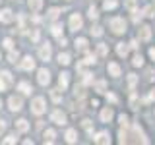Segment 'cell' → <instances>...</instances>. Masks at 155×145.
<instances>
[{"label":"cell","instance_id":"41","mask_svg":"<svg viewBox=\"0 0 155 145\" xmlns=\"http://www.w3.org/2000/svg\"><path fill=\"white\" fill-rule=\"evenodd\" d=\"M142 16H143V14H142V12H136V10H134V16H132V19H134V21H136V23H138V21H140V19H142Z\"/></svg>","mask_w":155,"mask_h":145},{"label":"cell","instance_id":"1","mask_svg":"<svg viewBox=\"0 0 155 145\" xmlns=\"http://www.w3.org/2000/svg\"><path fill=\"white\" fill-rule=\"evenodd\" d=\"M110 29H113V33L120 35V33L126 31V21L122 18H113V19H110Z\"/></svg>","mask_w":155,"mask_h":145},{"label":"cell","instance_id":"28","mask_svg":"<svg viewBox=\"0 0 155 145\" xmlns=\"http://www.w3.org/2000/svg\"><path fill=\"white\" fill-rule=\"evenodd\" d=\"M116 8V0H105V10H114Z\"/></svg>","mask_w":155,"mask_h":145},{"label":"cell","instance_id":"37","mask_svg":"<svg viewBox=\"0 0 155 145\" xmlns=\"http://www.w3.org/2000/svg\"><path fill=\"white\" fill-rule=\"evenodd\" d=\"M128 85H130V89H134V85H136V76H134V74H130V77H128Z\"/></svg>","mask_w":155,"mask_h":145},{"label":"cell","instance_id":"7","mask_svg":"<svg viewBox=\"0 0 155 145\" xmlns=\"http://www.w3.org/2000/svg\"><path fill=\"white\" fill-rule=\"evenodd\" d=\"M8 105H10V110L18 112V110H21V106H23V101H21V97H10Z\"/></svg>","mask_w":155,"mask_h":145},{"label":"cell","instance_id":"32","mask_svg":"<svg viewBox=\"0 0 155 145\" xmlns=\"http://www.w3.org/2000/svg\"><path fill=\"white\" fill-rule=\"evenodd\" d=\"M89 18H91V19H97V18H99V12H97V8H93V6L89 8Z\"/></svg>","mask_w":155,"mask_h":145},{"label":"cell","instance_id":"15","mask_svg":"<svg viewBox=\"0 0 155 145\" xmlns=\"http://www.w3.org/2000/svg\"><path fill=\"white\" fill-rule=\"evenodd\" d=\"M109 74L113 76V77H118L120 76V66L114 64V62H110V64H109Z\"/></svg>","mask_w":155,"mask_h":145},{"label":"cell","instance_id":"21","mask_svg":"<svg viewBox=\"0 0 155 145\" xmlns=\"http://www.w3.org/2000/svg\"><path fill=\"white\" fill-rule=\"evenodd\" d=\"M76 48L80 52H85L87 50V41H85V39H78V41H76Z\"/></svg>","mask_w":155,"mask_h":145},{"label":"cell","instance_id":"16","mask_svg":"<svg viewBox=\"0 0 155 145\" xmlns=\"http://www.w3.org/2000/svg\"><path fill=\"white\" fill-rule=\"evenodd\" d=\"M18 89H19V91H21V93H23V95H31V91H33V89H31V85H29V83H27V81H21V83H19V85H18Z\"/></svg>","mask_w":155,"mask_h":145},{"label":"cell","instance_id":"30","mask_svg":"<svg viewBox=\"0 0 155 145\" xmlns=\"http://www.w3.org/2000/svg\"><path fill=\"white\" fill-rule=\"evenodd\" d=\"M107 52H109V50H107V45H99V47H97V54H99V56H107Z\"/></svg>","mask_w":155,"mask_h":145},{"label":"cell","instance_id":"52","mask_svg":"<svg viewBox=\"0 0 155 145\" xmlns=\"http://www.w3.org/2000/svg\"><path fill=\"white\" fill-rule=\"evenodd\" d=\"M0 108H2V101H0Z\"/></svg>","mask_w":155,"mask_h":145},{"label":"cell","instance_id":"6","mask_svg":"<svg viewBox=\"0 0 155 145\" xmlns=\"http://www.w3.org/2000/svg\"><path fill=\"white\" fill-rule=\"evenodd\" d=\"M51 120L54 124H58V126H64L66 124V114L62 112V110H54V112L51 114Z\"/></svg>","mask_w":155,"mask_h":145},{"label":"cell","instance_id":"43","mask_svg":"<svg viewBox=\"0 0 155 145\" xmlns=\"http://www.w3.org/2000/svg\"><path fill=\"white\" fill-rule=\"evenodd\" d=\"M84 95H85L84 87H81V85H80V87H76V97H84Z\"/></svg>","mask_w":155,"mask_h":145},{"label":"cell","instance_id":"31","mask_svg":"<svg viewBox=\"0 0 155 145\" xmlns=\"http://www.w3.org/2000/svg\"><path fill=\"white\" fill-rule=\"evenodd\" d=\"M16 141H18V137H16V135H14V134H12V135H8V137H6V139H4V141H2V143H6V145H12V143H16Z\"/></svg>","mask_w":155,"mask_h":145},{"label":"cell","instance_id":"18","mask_svg":"<svg viewBox=\"0 0 155 145\" xmlns=\"http://www.w3.org/2000/svg\"><path fill=\"white\" fill-rule=\"evenodd\" d=\"M68 76H70V74H66V72H62V74H60V77H58V83H60L62 91H64L66 87H68Z\"/></svg>","mask_w":155,"mask_h":145},{"label":"cell","instance_id":"14","mask_svg":"<svg viewBox=\"0 0 155 145\" xmlns=\"http://www.w3.org/2000/svg\"><path fill=\"white\" fill-rule=\"evenodd\" d=\"M101 120L109 124L110 120H113V108H103L101 110Z\"/></svg>","mask_w":155,"mask_h":145},{"label":"cell","instance_id":"9","mask_svg":"<svg viewBox=\"0 0 155 145\" xmlns=\"http://www.w3.org/2000/svg\"><path fill=\"white\" fill-rule=\"evenodd\" d=\"M132 135H134V141H138V143H147V137L143 135V132L140 130V126H134L132 128Z\"/></svg>","mask_w":155,"mask_h":145},{"label":"cell","instance_id":"20","mask_svg":"<svg viewBox=\"0 0 155 145\" xmlns=\"http://www.w3.org/2000/svg\"><path fill=\"white\" fill-rule=\"evenodd\" d=\"M76 139H78L76 130H68V132H66V141L68 143H76Z\"/></svg>","mask_w":155,"mask_h":145},{"label":"cell","instance_id":"49","mask_svg":"<svg viewBox=\"0 0 155 145\" xmlns=\"http://www.w3.org/2000/svg\"><path fill=\"white\" fill-rule=\"evenodd\" d=\"M107 97H109V101H113V103H116V97H114L113 93H109V95H107Z\"/></svg>","mask_w":155,"mask_h":145},{"label":"cell","instance_id":"8","mask_svg":"<svg viewBox=\"0 0 155 145\" xmlns=\"http://www.w3.org/2000/svg\"><path fill=\"white\" fill-rule=\"evenodd\" d=\"M138 35H140V41H149L151 39V27L149 25H142L140 27V31H138Z\"/></svg>","mask_w":155,"mask_h":145},{"label":"cell","instance_id":"19","mask_svg":"<svg viewBox=\"0 0 155 145\" xmlns=\"http://www.w3.org/2000/svg\"><path fill=\"white\" fill-rule=\"evenodd\" d=\"M29 8H31L33 12H39V10L43 8V0H29Z\"/></svg>","mask_w":155,"mask_h":145},{"label":"cell","instance_id":"2","mask_svg":"<svg viewBox=\"0 0 155 145\" xmlns=\"http://www.w3.org/2000/svg\"><path fill=\"white\" fill-rule=\"evenodd\" d=\"M45 108H47V106H45V99H43V97H37V99L31 101V112L33 114H37V116L43 114Z\"/></svg>","mask_w":155,"mask_h":145},{"label":"cell","instance_id":"46","mask_svg":"<svg viewBox=\"0 0 155 145\" xmlns=\"http://www.w3.org/2000/svg\"><path fill=\"white\" fill-rule=\"evenodd\" d=\"M130 105H132V108H138V99H136V95H132V99H130Z\"/></svg>","mask_w":155,"mask_h":145},{"label":"cell","instance_id":"29","mask_svg":"<svg viewBox=\"0 0 155 145\" xmlns=\"http://www.w3.org/2000/svg\"><path fill=\"white\" fill-rule=\"evenodd\" d=\"M19 33H25V16H19Z\"/></svg>","mask_w":155,"mask_h":145},{"label":"cell","instance_id":"34","mask_svg":"<svg viewBox=\"0 0 155 145\" xmlns=\"http://www.w3.org/2000/svg\"><path fill=\"white\" fill-rule=\"evenodd\" d=\"M142 64H143L142 54H136V56H134V66H142Z\"/></svg>","mask_w":155,"mask_h":145},{"label":"cell","instance_id":"36","mask_svg":"<svg viewBox=\"0 0 155 145\" xmlns=\"http://www.w3.org/2000/svg\"><path fill=\"white\" fill-rule=\"evenodd\" d=\"M81 64H95V56H91V54H87L85 56V60L81 62Z\"/></svg>","mask_w":155,"mask_h":145},{"label":"cell","instance_id":"51","mask_svg":"<svg viewBox=\"0 0 155 145\" xmlns=\"http://www.w3.org/2000/svg\"><path fill=\"white\" fill-rule=\"evenodd\" d=\"M149 56H151L153 60H155V48H149Z\"/></svg>","mask_w":155,"mask_h":145},{"label":"cell","instance_id":"24","mask_svg":"<svg viewBox=\"0 0 155 145\" xmlns=\"http://www.w3.org/2000/svg\"><path fill=\"white\" fill-rule=\"evenodd\" d=\"M51 33L54 37H62V25L60 23H54V25H52V29H51Z\"/></svg>","mask_w":155,"mask_h":145},{"label":"cell","instance_id":"10","mask_svg":"<svg viewBox=\"0 0 155 145\" xmlns=\"http://www.w3.org/2000/svg\"><path fill=\"white\" fill-rule=\"evenodd\" d=\"M19 68H21V70H27V72H31L33 68H35V60H33L31 56H25L21 60V64H19Z\"/></svg>","mask_w":155,"mask_h":145},{"label":"cell","instance_id":"47","mask_svg":"<svg viewBox=\"0 0 155 145\" xmlns=\"http://www.w3.org/2000/svg\"><path fill=\"white\" fill-rule=\"evenodd\" d=\"M95 87H97L99 91H103V89H105V81H97V83H95Z\"/></svg>","mask_w":155,"mask_h":145},{"label":"cell","instance_id":"12","mask_svg":"<svg viewBox=\"0 0 155 145\" xmlns=\"http://www.w3.org/2000/svg\"><path fill=\"white\" fill-rule=\"evenodd\" d=\"M12 19H14V14H12V10L4 8L2 12H0V21H4V23H10Z\"/></svg>","mask_w":155,"mask_h":145},{"label":"cell","instance_id":"17","mask_svg":"<svg viewBox=\"0 0 155 145\" xmlns=\"http://www.w3.org/2000/svg\"><path fill=\"white\" fill-rule=\"evenodd\" d=\"M16 130H18V132H27V130H29L27 120H18V122H16Z\"/></svg>","mask_w":155,"mask_h":145},{"label":"cell","instance_id":"35","mask_svg":"<svg viewBox=\"0 0 155 145\" xmlns=\"http://www.w3.org/2000/svg\"><path fill=\"white\" fill-rule=\"evenodd\" d=\"M51 95H52V99H54V101H56V103H58V101H60V99H62V95H60V89H54V91H52V93H51Z\"/></svg>","mask_w":155,"mask_h":145},{"label":"cell","instance_id":"48","mask_svg":"<svg viewBox=\"0 0 155 145\" xmlns=\"http://www.w3.org/2000/svg\"><path fill=\"white\" fill-rule=\"evenodd\" d=\"M4 130H6V122H4V120H0V134H4Z\"/></svg>","mask_w":155,"mask_h":145},{"label":"cell","instance_id":"13","mask_svg":"<svg viewBox=\"0 0 155 145\" xmlns=\"http://www.w3.org/2000/svg\"><path fill=\"white\" fill-rule=\"evenodd\" d=\"M39 56H41V60H45V62L51 58V47H48V43L39 48Z\"/></svg>","mask_w":155,"mask_h":145},{"label":"cell","instance_id":"25","mask_svg":"<svg viewBox=\"0 0 155 145\" xmlns=\"http://www.w3.org/2000/svg\"><path fill=\"white\" fill-rule=\"evenodd\" d=\"M54 130H47V132H45V141H48V143H52V141H54Z\"/></svg>","mask_w":155,"mask_h":145},{"label":"cell","instance_id":"26","mask_svg":"<svg viewBox=\"0 0 155 145\" xmlns=\"http://www.w3.org/2000/svg\"><path fill=\"white\" fill-rule=\"evenodd\" d=\"M58 14H60V10H58V8H51V10H48V19L54 21V19L58 18Z\"/></svg>","mask_w":155,"mask_h":145},{"label":"cell","instance_id":"11","mask_svg":"<svg viewBox=\"0 0 155 145\" xmlns=\"http://www.w3.org/2000/svg\"><path fill=\"white\" fill-rule=\"evenodd\" d=\"M93 141L95 143H101V145H107V143H110V137H109V134H107V132H99L93 137Z\"/></svg>","mask_w":155,"mask_h":145},{"label":"cell","instance_id":"50","mask_svg":"<svg viewBox=\"0 0 155 145\" xmlns=\"http://www.w3.org/2000/svg\"><path fill=\"white\" fill-rule=\"evenodd\" d=\"M149 101H155V89H151V93H149Z\"/></svg>","mask_w":155,"mask_h":145},{"label":"cell","instance_id":"27","mask_svg":"<svg viewBox=\"0 0 155 145\" xmlns=\"http://www.w3.org/2000/svg\"><path fill=\"white\" fill-rule=\"evenodd\" d=\"M124 6L130 10V12H134L136 10V0H124Z\"/></svg>","mask_w":155,"mask_h":145},{"label":"cell","instance_id":"3","mask_svg":"<svg viewBox=\"0 0 155 145\" xmlns=\"http://www.w3.org/2000/svg\"><path fill=\"white\" fill-rule=\"evenodd\" d=\"M12 85V74L10 72H2L0 74V91H6Z\"/></svg>","mask_w":155,"mask_h":145},{"label":"cell","instance_id":"23","mask_svg":"<svg viewBox=\"0 0 155 145\" xmlns=\"http://www.w3.org/2000/svg\"><path fill=\"white\" fill-rule=\"evenodd\" d=\"M58 62H60L62 66H68V64H70V54H66V52L62 54V52H60V54H58Z\"/></svg>","mask_w":155,"mask_h":145},{"label":"cell","instance_id":"38","mask_svg":"<svg viewBox=\"0 0 155 145\" xmlns=\"http://www.w3.org/2000/svg\"><path fill=\"white\" fill-rule=\"evenodd\" d=\"M91 33H93L95 37H101V35H103V29H101V27H93V29H91Z\"/></svg>","mask_w":155,"mask_h":145},{"label":"cell","instance_id":"39","mask_svg":"<svg viewBox=\"0 0 155 145\" xmlns=\"http://www.w3.org/2000/svg\"><path fill=\"white\" fill-rule=\"evenodd\" d=\"M143 14H145V16H149V18H153L155 16V14H153V6H147V8L143 10Z\"/></svg>","mask_w":155,"mask_h":145},{"label":"cell","instance_id":"42","mask_svg":"<svg viewBox=\"0 0 155 145\" xmlns=\"http://www.w3.org/2000/svg\"><path fill=\"white\" fill-rule=\"evenodd\" d=\"M4 47H6L8 50H12V48H14V43H12V39H6V41H4Z\"/></svg>","mask_w":155,"mask_h":145},{"label":"cell","instance_id":"22","mask_svg":"<svg viewBox=\"0 0 155 145\" xmlns=\"http://www.w3.org/2000/svg\"><path fill=\"white\" fill-rule=\"evenodd\" d=\"M128 50H130V47L124 45V43H120V45L116 47V52H118L120 56H126V54H128Z\"/></svg>","mask_w":155,"mask_h":145},{"label":"cell","instance_id":"40","mask_svg":"<svg viewBox=\"0 0 155 145\" xmlns=\"http://www.w3.org/2000/svg\"><path fill=\"white\" fill-rule=\"evenodd\" d=\"M8 60H10V62H16V60H18V52L10 50V54H8Z\"/></svg>","mask_w":155,"mask_h":145},{"label":"cell","instance_id":"4","mask_svg":"<svg viewBox=\"0 0 155 145\" xmlns=\"http://www.w3.org/2000/svg\"><path fill=\"white\" fill-rule=\"evenodd\" d=\"M37 81L41 85H48V83H51V74H48L47 68H43V70L37 72Z\"/></svg>","mask_w":155,"mask_h":145},{"label":"cell","instance_id":"44","mask_svg":"<svg viewBox=\"0 0 155 145\" xmlns=\"http://www.w3.org/2000/svg\"><path fill=\"white\" fill-rule=\"evenodd\" d=\"M31 41H39V31H37V29L31 31Z\"/></svg>","mask_w":155,"mask_h":145},{"label":"cell","instance_id":"45","mask_svg":"<svg viewBox=\"0 0 155 145\" xmlns=\"http://www.w3.org/2000/svg\"><path fill=\"white\" fill-rule=\"evenodd\" d=\"M81 126H84L85 130H89V132H91V120H84V122H81Z\"/></svg>","mask_w":155,"mask_h":145},{"label":"cell","instance_id":"33","mask_svg":"<svg viewBox=\"0 0 155 145\" xmlns=\"http://www.w3.org/2000/svg\"><path fill=\"white\" fill-rule=\"evenodd\" d=\"M118 120H120V124H122V126H124V128H128V124H130V122H128V116H124V114H120V116H118Z\"/></svg>","mask_w":155,"mask_h":145},{"label":"cell","instance_id":"5","mask_svg":"<svg viewBox=\"0 0 155 145\" xmlns=\"http://www.w3.org/2000/svg\"><path fill=\"white\" fill-rule=\"evenodd\" d=\"M81 25H84L81 16H80V14H72V18H70V29L78 31V29H81Z\"/></svg>","mask_w":155,"mask_h":145}]
</instances>
